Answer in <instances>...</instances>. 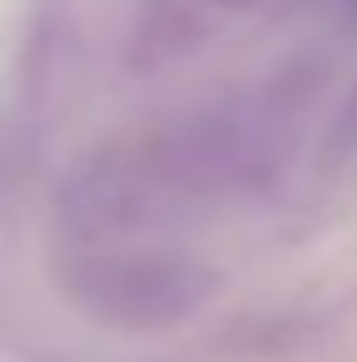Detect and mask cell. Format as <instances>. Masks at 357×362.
<instances>
[{"instance_id":"obj_1","label":"cell","mask_w":357,"mask_h":362,"mask_svg":"<svg viewBox=\"0 0 357 362\" xmlns=\"http://www.w3.org/2000/svg\"><path fill=\"white\" fill-rule=\"evenodd\" d=\"M205 294V279L174 257H110L84 284V299L116 326H168L189 315Z\"/></svg>"}]
</instances>
